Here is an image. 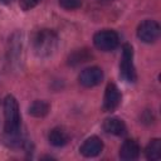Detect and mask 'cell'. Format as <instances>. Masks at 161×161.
<instances>
[{
	"instance_id": "obj_1",
	"label": "cell",
	"mask_w": 161,
	"mask_h": 161,
	"mask_svg": "<svg viewBox=\"0 0 161 161\" xmlns=\"http://www.w3.org/2000/svg\"><path fill=\"white\" fill-rule=\"evenodd\" d=\"M58 47V36L50 29H42L33 36V50L40 58H47L54 54Z\"/></svg>"
},
{
	"instance_id": "obj_2",
	"label": "cell",
	"mask_w": 161,
	"mask_h": 161,
	"mask_svg": "<svg viewBox=\"0 0 161 161\" xmlns=\"http://www.w3.org/2000/svg\"><path fill=\"white\" fill-rule=\"evenodd\" d=\"M4 116L5 125L4 130L9 136H16L20 130V112L19 104L14 96L9 94L4 99Z\"/></svg>"
},
{
	"instance_id": "obj_3",
	"label": "cell",
	"mask_w": 161,
	"mask_h": 161,
	"mask_svg": "<svg viewBox=\"0 0 161 161\" xmlns=\"http://www.w3.org/2000/svg\"><path fill=\"white\" fill-rule=\"evenodd\" d=\"M119 73H121V77L128 83H133L137 79L136 69L133 65V49L130 44H125L122 47V58H121V63H119Z\"/></svg>"
},
{
	"instance_id": "obj_4",
	"label": "cell",
	"mask_w": 161,
	"mask_h": 161,
	"mask_svg": "<svg viewBox=\"0 0 161 161\" xmlns=\"http://www.w3.org/2000/svg\"><path fill=\"white\" fill-rule=\"evenodd\" d=\"M93 44L97 49L102 52H111L116 49L119 44V38L118 34L113 30H101L97 31L93 36Z\"/></svg>"
},
{
	"instance_id": "obj_5",
	"label": "cell",
	"mask_w": 161,
	"mask_h": 161,
	"mask_svg": "<svg viewBox=\"0 0 161 161\" xmlns=\"http://www.w3.org/2000/svg\"><path fill=\"white\" fill-rule=\"evenodd\" d=\"M137 36L145 43H153L160 36V25L155 20H145L137 28Z\"/></svg>"
},
{
	"instance_id": "obj_6",
	"label": "cell",
	"mask_w": 161,
	"mask_h": 161,
	"mask_svg": "<svg viewBox=\"0 0 161 161\" xmlns=\"http://www.w3.org/2000/svg\"><path fill=\"white\" fill-rule=\"evenodd\" d=\"M78 79H79V83L86 88L96 87L102 82L103 72L98 67H89V68H86L80 72Z\"/></svg>"
},
{
	"instance_id": "obj_7",
	"label": "cell",
	"mask_w": 161,
	"mask_h": 161,
	"mask_svg": "<svg viewBox=\"0 0 161 161\" xmlns=\"http://www.w3.org/2000/svg\"><path fill=\"white\" fill-rule=\"evenodd\" d=\"M121 103V92L117 88V86L114 83H108L106 92H104V97H103V109L106 112H112L114 111Z\"/></svg>"
},
{
	"instance_id": "obj_8",
	"label": "cell",
	"mask_w": 161,
	"mask_h": 161,
	"mask_svg": "<svg viewBox=\"0 0 161 161\" xmlns=\"http://www.w3.org/2000/svg\"><path fill=\"white\" fill-rule=\"evenodd\" d=\"M102 148H103L102 140L99 137H97V136H92V137L87 138L83 142V145L79 148V151L84 157H96V156H98L101 153Z\"/></svg>"
},
{
	"instance_id": "obj_9",
	"label": "cell",
	"mask_w": 161,
	"mask_h": 161,
	"mask_svg": "<svg viewBox=\"0 0 161 161\" xmlns=\"http://www.w3.org/2000/svg\"><path fill=\"white\" fill-rule=\"evenodd\" d=\"M140 145L135 140H126L119 148V157L126 161L136 160L140 156Z\"/></svg>"
},
{
	"instance_id": "obj_10",
	"label": "cell",
	"mask_w": 161,
	"mask_h": 161,
	"mask_svg": "<svg viewBox=\"0 0 161 161\" xmlns=\"http://www.w3.org/2000/svg\"><path fill=\"white\" fill-rule=\"evenodd\" d=\"M103 130L107 133H111L114 136H122L126 133V125L122 119H119L117 117H111V118L104 119Z\"/></svg>"
},
{
	"instance_id": "obj_11",
	"label": "cell",
	"mask_w": 161,
	"mask_h": 161,
	"mask_svg": "<svg viewBox=\"0 0 161 161\" xmlns=\"http://www.w3.org/2000/svg\"><path fill=\"white\" fill-rule=\"evenodd\" d=\"M49 142L55 146V147H60V146H64L68 141H69V135L68 132L62 128V127H55L53 128L50 132H49Z\"/></svg>"
},
{
	"instance_id": "obj_12",
	"label": "cell",
	"mask_w": 161,
	"mask_h": 161,
	"mask_svg": "<svg viewBox=\"0 0 161 161\" xmlns=\"http://www.w3.org/2000/svg\"><path fill=\"white\" fill-rule=\"evenodd\" d=\"M91 59H92V53H91L88 49L83 48V49H77V50H74L72 54H69V57H68V63H69L70 65L75 67V65L83 64V63H86V62H88V60H91Z\"/></svg>"
},
{
	"instance_id": "obj_13",
	"label": "cell",
	"mask_w": 161,
	"mask_h": 161,
	"mask_svg": "<svg viewBox=\"0 0 161 161\" xmlns=\"http://www.w3.org/2000/svg\"><path fill=\"white\" fill-rule=\"evenodd\" d=\"M50 111V106L45 101H34L29 107V114L36 118L45 117Z\"/></svg>"
},
{
	"instance_id": "obj_14",
	"label": "cell",
	"mask_w": 161,
	"mask_h": 161,
	"mask_svg": "<svg viewBox=\"0 0 161 161\" xmlns=\"http://www.w3.org/2000/svg\"><path fill=\"white\" fill-rule=\"evenodd\" d=\"M146 157L150 161H157L161 158V140L153 138L148 142L146 150H145Z\"/></svg>"
},
{
	"instance_id": "obj_15",
	"label": "cell",
	"mask_w": 161,
	"mask_h": 161,
	"mask_svg": "<svg viewBox=\"0 0 161 161\" xmlns=\"http://www.w3.org/2000/svg\"><path fill=\"white\" fill-rule=\"evenodd\" d=\"M59 5L67 10H74L80 8L82 0H59Z\"/></svg>"
},
{
	"instance_id": "obj_16",
	"label": "cell",
	"mask_w": 161,
	"mask_h": 161,
	"mask_svg": "<svg viewBox=\"0 0 161 161\" xmlns=\"http://www.w3.org/2000/svg\"><path fill=\"white\" fill-rule=\"evenodd\" d=\"M40 1H42V0H20L19 4H20V8H21L23 10L28 11V10L35 8Z\"/></svg>"
},
{
	"instance_id": "obj_17",
	"label": "cell",
	"mask_w": 161,
	"mask_h": 161,
	"mask_svg": "<svg viewBox=\"0 0 161 161\" xmlns=\"http://www.w3.org/2000/svg\"><path fill=\"white\" fill-rule=\"evenodd\" d=\"M11 0H0V3H3V4H8V3H10Z\"/></svg>"
}]
</instances>
